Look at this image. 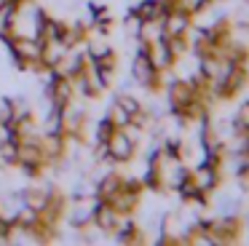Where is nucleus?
<instances>
[{"mask_svg":"<svg viewBox=\"0 0 249 246\" xmlns=\"http://www.w3.org/2000/svg\"><path fill=\"white\" fill-rule=\"evenodd\" d=\"M147 48V46H145ZM142 48L140 53L134 56V78L140 80L142 86H150L153 80H156V67L150 64V59H147V51Z\"/></svg>","mask_w":249,"mask_h":246,"instance_id":"3","label":"nucleus"},{"mask_svg":"<svg viewBox=\"0 0 249 246\" xmlns=\"http://www.w3.org/2000/svg\"><path fill=\"white\" fill-rule=\"evenodd\" d=\"M121 187V179L115 174H110V176H105L102 182H99V198H105V201H107L110 195H113L115 190H118Z\"/></svg>","mask_w":249,"mask_h":246,"instance_id":"7","label":"nucleus"},{"mask_svg":"<svg viewBox=\"0 0 249 246\" xmlns=\"http://www.w3.org/2000/svg\"><path fill=\"white\" fill-rule=\"evenodd\" d=\"M0 3H11V5H17V3H19V0H0Z\"/></svg>","mask_w":249,"mask_h":246,"instance_id":"13","label":"nucleus"},{"mask_svg":"<svg viewBox=\"0 0 249 246\" xmlns=\"http://www.w3.org/2000/svg\"><path fill=\"white\" fill-rule=\"evenodd\" d=\"M134 14H140L142 19H153V16L158 14V3L156 0H147V3H142L140 8H134Z\"/></svg>","mask_w":249,"mask_h":246,"instance_id":"10","label":"nucleus"},{"mask_svg":"<svg viewBox=\"0 0 249 246\" xmlns=\"http://www.w3.org/2000/svg\"><path fill=\"white\" fill-rule=\"evenodd\" d=\"M238 128H247V131H249V105H244L241 107V112H238Z\"/></svg>","mask_w":249,"mask_h":246,"instance_id":"12","label":"nucleus"},{"mask_svg":"<svg viewBox=\"0 0 249 246\" xmlns=\"http://www.w3.org/2000/svg\"><path fill=\"white\" fill-rule=\"evenodd\" d=\"M110 121H113V126H129V123H131V115L118 105V102H115L113 110H110Z\"/></svg>","mask_w":249,"mask_h":246,"instance_id":"8","label":"nucleus"},{"mask_svg":"<svg viewBox=\"0 0 249 246\" xmlns=\"http://www.w3.org/2000/svg\"><path fill=\"white\" fill-rule=\"evenodd\" d=\"M107 147V158H115V160H129L134 155V139L124 131H113V137L105 142Z\"/></svg>","mask_w":249,"mask_h":246,"instance_id":"1","label":"nucleus"},{"mask_svg":"<svg viewBox=\"0 0 249 246\" xmlns=\"http://www.w3.org/2000/svg\"><path fill=\"white\" fill-rule=\"evenodd\" d=\"M188 11L185 8H177V11H169L166 14V30H163V35L166 37H174V35H185L188 32Z\"/></svg>","mask_w":249,"mask_h":246,"instance_id":"2","label":"nucleus"},{"mask_svg":"<svg viewBox=\"0 0 249 246\" xmlns=\"http://www.w3.org/2000/svg\"><path fill=\"white\" fill-rule=\"evenodd\" d=\"M113 131H115V126H113V121H110V118H105L102 123H99V128H97V139L99 142H107L110 137H113Z\"/></svg>","mask_w":249,"mask_h":246,"instance_id":"9","label":"nucleus"},{"mask_svg":"<svg viewBox=\"0 0 249 246\" xmlns=\"http://www.w3.org/2000/svg\"><path fill=\"white\" fill-rule=\"evenodd\" d=\"M115 102H118V105L124 107L126 112H129V115H137V112H140V105H137V102L131 99V96H124V94H121V96H118V99H115Z\"/></svg>","mask_w":249,"mask_h":246,"instance_id":"11","label":"nucleus"},{"mask_svg":"<svg viewBox=\"0 0 249 246\" xmlns=\"http://www.w3.org/2000/svg\"><path fill=\"white\" fill-rule=\"evenodd\" d=\"M91 217L97 219V225H99L102 230H113V228H115V209L110 206L107 201H105V203H99V206L94 209V214H91Z\"/></svg>","mask_w":249,"mask_h":246,"instance_id":"5","label":"nucleus"},{"mask_svg":"<svg viewBox=\"0 0 249 246\" xmlns=\"http://www.w3.org/2000/svg\"><path fill=\"white\" fill-rule=\"evenodd\" d=\"M193 182H196V187H198L201 193H206V190H212V187L217 185V169H214V163H201L198 169H196V174H193Z\"/></svg>","mask_w":249,"mask_h":246,"instance_id":"4","label":"nucleus"},{"mask_svg":"<svg viewBox=\"0 0 249 246\" xmlns=\"http://www.w3.org/2000/svg\"><path fill=\"white\" fill-rule=\"evenodd\" d=\"M17 19V8L11 3H0V37H6Z\"/></svg>","mask_w":249,"mask_h":246,"instance_id":"6","label":"nucleus"}]
</instances>
